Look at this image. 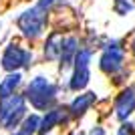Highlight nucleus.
Instances as JSON below:
<instances>
[{
    "mask_svg": "<svg viewBox=\"0 0 135 135\" xmlns=\"http://www.w3.org/2000/svg\"><path fill=\"white\" fill-rule=\"evenodd\" d=\"M133 55H135V40H133Z\"/></svg>",
    "mask_w": 135,
    "mask_h": 135,
    "instance_id": "nucleus-18",
    "label": "nucleus"
},
{
    "mask_svg": "<svg viewBox=\"0 0 135 135\" xmlns=\"http://www.w3.org/2000/svg\"><path fill=\"white\" fill-rule=\"evenodd\" d=\"M26 97H28V101L32 103V107L46 109L52 101H55L56 87L49 79H45V77H36V79H32V81H30V85H28Z\"/></svg>",
    "mask_w": 135,
    "mask_h": 135,
    "instance_id": "nucleus-1",
    "label": "nucleus"
},
{
    "mask_svg": "<svg viewBox=\"0 0 135 135\" xmlns=\"http://www.w3.org/2000/svg\"><path fill=\"white\" fill-rule=\"evenodd\" d=\"M24 111H26V109L24 107H20V109H16V111L12 113L10 117L6 119V123L2 125V127H4V129H14V127H16L18 123H20V119L24 117Z\"/></svg>",
    "mask_w": 135,
    "mask_h": 135,
    "instance_id": "nucleus-14",
    "label": "nucleus"
},
{
    "mask_svg": "<svg viewBox=\"0 0 135 135\" xmlns=\"http://www.w3.org/2000/svg\"><path fill=\"white\" fill-rule=\"evenodd\" d=\"M45 22H46V14L38 6L28 8L26 12H22V14L18 16V28H20V32H22L26 38H36V36H40L42 30H45Z\"/></svg>",
    "mask_w": 135,
    "mask_h": 135,
    "instance_id": "nucleus-2",
    "label": "nucleus"
},
{
    "mask_svg": "<svg viewBox=\"0 0 135 135\" xmlns=\"http://www.w3.org/2000/svg\"><path fill=\"white\" fill-rule=\"evenodd\" d=\"M38 125H40L38 115H30V117L24 119V123H22V133H24V135L36 133V131H38Z\"/></svg>",
    "mask_w": 135,
    "mask_h": 135,
    "instance_id": "nucleus-13",
    "label": "nucleus"
},
{
    "mask_svg": "<svg viewBox=\"0 0 135 135\" xmlns=\"http://www.w3.org/2000/svg\"><path fill=\"white\" fill-rule=\"evenodd\" d=\"M89 61H91V52L89 51H77L75 55V73L71 79V89L81 91L87 87L89 83Z\"/></svg>",
    "mask_w": 135,
    "mask_h": 135,
    "instance_id": "nucleus-3",
    "label": "nucleus"
},
{
    "mask_svg": "<svg viewBox=\"0 0 135 135\" xmlns=\"http://www.w3.org/2000/svg\"><path fill=\"white\" fill-rule=\"evenodd\" d=\"M14 135H24V133H14Z\"/></svg>",
    "mask_w": 135,
    "mask_h": 135,
    "instance_id": "nucleus-19",
    "label": "nucleus"
},
{
    "mask_svg": "<svg viewBox=\"0 0 135 135\" xmlns=\"http://www.w3.org/2000/svg\"><path fill=\"white\" fill-rule=\"evenodd\" d=\"M135 8V0H115V12L117 14H127Z\"/></svg>",
    "mask_w": 135,
    "mask_h": 135,
    "instance_id": "nucleus-15",
    "label": "nucleus"
},
{
    "mask_svg": "<svg viewBox=\"0 0 135 135\" xmlns=\"http://www.w3.org/2000/svg\"><path fill=\"white\" fill-rule=\"evenodd\" d=\"M121 67H123V51H121V46L117 42L109 45V49L101 56V69L109 75H115Z\"/></svg>",
    "mask_w": 135,
    "mask_h": 135,
    "instance_id": "nucleus-5",
    "label": "nucleus"
},
{
    "mask_svg": "<svg viewBox=\"0 0 135 135\" xmlns=\"http://www.w3.org/2000/svg\"><path fill=\"white\" fill-rule=\"evenodd\" d=\"M32 61V55L24 49H20L18 45H10L6 46L4 55H2V69L6 71H14V69H20V67H28Z\"/></svg>",
    "mask_w": 135,
    "mask_h": 135,
    "instance_id": "nucleus-4",
    "label": "nucleus"
},
{
    "mask_svg": "<svg viewBox=\"0 0 135 135\" xmlns=\"http://www.w3.org/2000/svg\"><path fill=\"white\" fill-rule=\"evenodd\" d=\"M61 49H62V36L59 32H52L46 40L45 46V56L46 59H59L61 56Z\"/></svg>",
    "mask_w": 135,
    "mask_h": 135,
    "instance_id": "nucleus-10",
    "label": "nucleus"
},
{
    "mask_svg": "<svg viewBox=\"0 0 135 135\" xmlns=\"http://www.w3.org/2000/svg\"><path fill=\"white\" fill-rule=\"evenodd\" d=\"M135 109V91L133 89H125L115 101V113L119 119H127Z\"/></svg>",
    "mask_w": 135,
    "mask_h": 135,
    "instance_id": "nucleus-6",
    "label": "nucleus"
},
{
    "mask_svg": "<svg viewBox=\"0 0 135 135\" xmlns=\"http://www.w3.org/2000/svg\"><path fill=\"white\" fill-rule=\"evenodd\" d=\"M95 101V93H85V95H79L71 103V115L73 117H81L85 111H89V107Z\"/></svg>",
    "mask_w": 135,
    "mask_h": 135,
    "instance_id": "nucleus-8",
    "label": "nucleus"
},
{
    "mask_svg": "<svg viewBox=\"0 0 135 135\" xmlns=\"http://www.w3.org/2000/svg\"><path fill=\"white\" fill-rule=\"evenodd\" d=\"M20 107H24V99L20 95H14V93H12L10 97H4L2 103H0V125H4L6 119Z\"/></svg>",
    "mask_w": 135,
    "mask_h": 135,
    "instance_id": "nucleus-7",
    "label": "nucleus"
},
{
    "mask_svg": "<svg viewBox=\"0 0 135 135\" xmlns=\"http://www.w3.org/2000/svg\"><path fill=\"white\" fill-rule=\"evenodd\" d=\"M79 51V46H77V40L75 38H67L62 40V49H61V69H67L71 62L75 61V55Z\"/></svg>",
    "mask_w": 135,
    "mask_h": 135,
    "instance_id": "nucleus-9",
    "label": "nucleus"
},
{
    "mask_svg": "<svg viewBox=\"0 0 135 135\" xmlns=\"http://www.w3.org/2000/svg\"><path fill=\"white\" fill-rule=\"evenodd\" d=\"M131 133H133V125L127 123V125H123V127L119 129V133H117V135H131Z\"/></svg>",
    "mask_w": 135,
    "mask_h": 135,
    "instance_id": "nucleus-17",
    "label": "nucleus"
},
{
    "mask_svg": "<svg viewBox=\"0 0 135 135\" xmlns=\"http://www.w3.org/2000/svg\"><path fill=\"white\" fill-rule=\"evenodd\" d=\"M62 121V113L61 109H55V111H49L46 113V117L40 121L38 125V133H46V131H51L52 127H56V125Z\"/></svg>",
    "mask_w": 135,
    "mask_h": 135,
    "instance_id": "nucleus-12",
    "label": "nucleus"
},
{
    "mask_svg": "<svg viewBox=\"0 0 135 135\" xmlns=\"http://www.w3.org/2000/svg\"><path fill=\"white\" fill-rule=\"evenodd\" d=\"M20 73H10L8 77H6L2 83H0V99H4V97H10L14 91H16V87L20 85Z\"/></svg>",
    "mask_w": 135,
    "mask_h": 135,
    "instance_id": "nucleus-11",
    "label": "nucleus"
},
{
    "mask_svg": "<svg viewBox=\"0 0 135 135\" xmlns=\"http://www.w3.org/2000/svg\"><path fill=\"white\" fill-rule=\"evenodd\" d=\"M55 2H59V0H40L38 2V8H42V10H49Z\"/></svg>",
    "mask_w": 135,
    "mask_h": 135,
    "instance_id": "nucleus-16",
    "label": "nucleus"
}]
</instances>
